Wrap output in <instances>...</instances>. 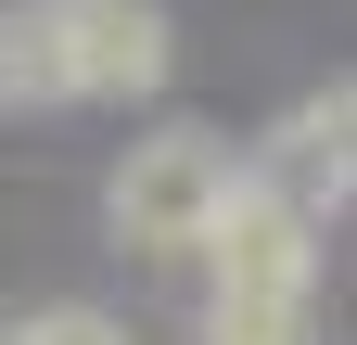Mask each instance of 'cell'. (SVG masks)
Instances as JSON below:
<instances>
[{"label": "cell", "instance_id": "cell-1", "mask_svg": "<svg viewBox=\"0 0 357 345\" xmlns=\"http://www.w3.org/2000/svg\"><path fill=\"white\" fill-rule=\"evenodd\" d=\"M230 192H243V154L217 141V128H153V141L115 166V230L128 243H204Z\"/></svg>", "mask_w": 357, "mask_h": 345}, {"label": "cell", "instance_id": "cell-2", "mask_svg": "<svg viewBox=\"0 0 357 345\" xmlns=\"http://www.w3.org/2000/svg\"><path fill=\"white\" fill-rule=\"evenodd\" d=\"M52 38H64V90L77 103H128V90L178 77V38H166L153 0H52Z\"/></svg>", "mask_w": 357, "mask_h": 345}, {"label": "cell", "instance_id": "cell-3", "mask_svg": "<svg viewBox=\"0 0 357 345\" xmlns=\"http://www.w3.org/2000/svg\"><path fill=\"white\" fill-rule=\"evenodd\" d=\"M204 256H217V294H319V218H294V205L255 192V179L217 205Z\"/></svg>", "mask_w": 357, "mask_h": 345}, {"label": "cell", "instance_id": "cell-4", "mask_svg": "<svg viewBox=\"0 0 357 345\" xmlns=\"http://www.w3.org/2000/svg\"><path fill=\"white\" fill-rule=\"evenodd\" d=\"M344 141H357V103L319 90V103H294L281 128H268V154L243 166V179H255V192H281L294 218H319V205H344Z\"/></svg>", "mask_w": 357, "mask_h": 345}, {"label": "cell", "instance_id": "cell-5", "mask_svg": "<svg viewBox=\"0 0 357 345\" xmlns=\"http://www.w3.org/2000/svg\"><path fill=\"white\" fill-rule=\"evenodd\" d=\"M0 103H77L64 90V38H52V13H26V0H0Z\"/></svg>", "mask_w": 357, "mask_h": 345}, {"label": "cell", "instance_id": "cell-6", "mask_svg": "<svg viewBox=\"0 0 357 345\" xmlns=\"http://www.w3.org/2000/svg\"><path fill=\"white\" fill-rule=\"evenodd\" d=\"M204 345H319V294H204Z\"/></svg>", "mask_w": 357, "mask_h": 345}, {"label": "cell", "instance_id": "cell-7", "mask_svg": "<svg viewBox=\"0 0 357 345\" xmlns=\"http://www.w3.org/2000/svg\"><path fill=\"white\" fill-rule=\"evenodd\" d=\"M0 345H128V332H115L102 307H26L13 332H0Z\"/></svg>", "mask_w": 357, "mask_h": 345}, {"label": "cell", "instance_id": "cell-8", "mask_svg": "<svg viewBox=\"0 0 357 345\" xmlns=\"http://www.w3.org/2000/svg\"><path fill=\"white\" fill-rule=\"evenodd\" d=\"M26 13H52V0H26Z\"/></svg>", "mask_w": 357, "mask_h": 345}]
</instances>
